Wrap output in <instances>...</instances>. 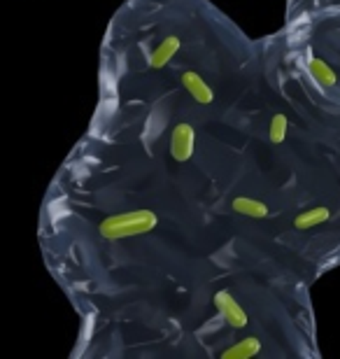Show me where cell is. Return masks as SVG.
Returning a JSON list of instances; mask_svg holds the SVG:
<instances>
[{"instance_id":"5b68a950","label":"cell","mask_w":340,"mask_h":359,"mask_svg":"<svg viewBox=\"0 0 340 359\" xmlns=\"http://www.w3.org/2000/svg\"><path fill=\"white\" fill-rule=\"evenodd\" d=\"M179 47H182V42H179V38H175V35H168L163 42H158V47L151 52L149 56V66L154 70H161L168 66V61L179 52Z\"/></svg>"},{"instance_id":"52a82bcc","label":"cell","mask_w":340,"mask_h":359,"mask_svg":"<svg viewBox=\"0 0 340 359\" xmlns=\"http://www.w3.org/2000/svg\"><path fill=\"white\" fill-rule=\"evenodd\" d=\"M231 208H233L238 215H245V217H254V219L268 217V212H271L268 205L261 203V201H257V198H250V196H238V198H233Z\"/></svg>"},{"instance_id":"277c9868","label":"cell","mask_w":340,"mask_h":359,"mask_svg":"<svg viewBox=\"0 0 340 359\" xmlns=\"http://www.w3.org/2000/svg\"><path fill=\"white\" fill-rule=\"evenodd\" d=\"M182 87L186 89V93L196 100V103L200 105H210L215 100V91L212 87L200 77L198 73H193V70H186V73L182 75Z\"/></svg>"},{"instance_id":"3957f363","label":"cell","mask_w":340,"mask_h":359,"mask_svg":"<svg viewBox=\"0 0 340 359\" xmlns=\"http://www.w3.org/2000/svg\"><path fill=\"white\" fill-rule=\"evenodd\" d=\"M215 308L219 311V315L224 318V322H229L233 329H243V327H247V313L243 311V306L238 304V301L231 297L229 292H224L219 290L215 294Z\"/></svg>"},{"instance_id":"7a4b0ae2","label":"cell","mask_w":340,"mask_h":359,"mask_svg":"<svg viewBox=\"0 0 340 359\" xmlns=\"http://www.w3.org/2000/svg\"><path fill=\"white\" fill-rule=\"evenodd\" d=\"M193 149H196V131H193L191 124H177L170 133V154L172 159L184 163L193 156Z\"/></svg>"},{"instance_id":"9c48e42d","label":"cell","mask_w":340,"mask_h":359,"mask_svg":"<svg viewBox=\"0 0 340 359\" xmlns=\"http://www.w3.org/2000/svg\"><path fill=\"white\" fill-rule=\"evenodd\" d=\"M308 70H310V75H313V80H315L317 84H322V87H334V84L338 82V77H336V73H334V68H331L327 61L317 59V56H310Z\"/></svg>"},{"instance_id":"8992f818","label":"cell","mask_w":340,"mask_h":359,"mask_svg":"<svg viewBox=\"0 0 340 359\" xmlns=\"http://www.w3.org/2000/svg\"><path fill=\"white\" fill-rule=\"evenodd\" d=\"M331 217V210L327 205H317V208H310V210H303L301 215H296L294 217V226L299 229V231H308V229H315L324 224V222H329Z\"/></svg>"},{"instance_id":"30bf717a","label":"cell","mask_w":340,"mask_h":359,"mask_svg":"<svg viewBox=\"0 0 340 359\" xmlns=\"http://www.w3.org/2000/svg\"><path fill=\"white\" fill-rule=\"evenodd\" d=\"M287 128H289V119L285 117V114H273L271 128H268L271 142H275V145L285 142V138H287Z\"/></svg>"},{"instance_id":"6da1fadb","label":"cell","mask_w":340,"mask_h":359,"mask_svg":"<svg viewBox=\"0 0 340 359\" xmlns=\"http://www.w3.org/2000/svg\"><path fill=\"white\" fill-rule=\"evenodd\" d=\"M158 224V217L154 210H126L110 215L100 222L98 231L107 241H119V238H131V236H142L154 231Z\"/></svg>"},{"instance_id":"ba28073f","label":"cell","mask_w":340,"mask_h":359,"mask_svg":"<svg viewBox=\"0 0 340 359\" xmlns=\"http://www.w3.org/2000/svg\"><path fill=\"white\" fill-rule=\"evenodd\" d=\"M259 353H261V343H259L254 336H250V339L238 341L236 346L224 350L222 359H250V357H257Z\"/></svg>"}]
</instances>
